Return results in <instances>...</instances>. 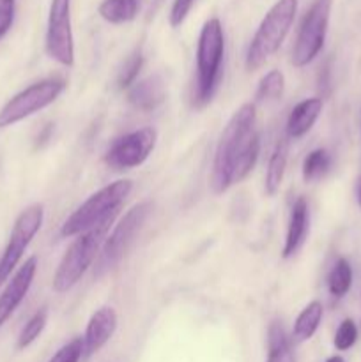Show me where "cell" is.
<instances>
[{
    "mask_svg": "<svg viewBox=\"0 0 361 362\" xmlns=\"http://www.w3.org/2000/svg\"><path fill=\"white\" fill-rule=\"evenodd\" d=\"M296 13L297 0H278L265 13L248 46L244 59L248 71H257L278 52L296 20Z\"/></svg>",
    "mask_w": 361,
    "mask_h": 362,
    "instance_id": "obj_4",
    "label": "cell"
},
{
    "mask_svg": "<svg viewBox=\"0 0 361 362\" xmlns=\"http://www.w3.org/2000/svg\"><path fill=\"white\" fill-rule=\"evenodd\" d=\"M46 53L64 67L74 66V37L71 27V0H52L46 28Z\"/></svg>",
    "mask_w": 361,
    "mask_h": 362,
    "instance_id": "obj_11",
    "label": "cell"
},
{
    "mask_svg": "<svg viewBox=\"0 0 361 362\" xmlns=\"http://www.w3.org/2000/svg\"><path fill=\"white\" fill-rule=\"evenodd\" d=\"M42 219H45V207L41 204L30 205L16 218L9 243H7L6 250L0 257V286L9 279L14 269L18 267L25 250L41 230Z\"/></svg>",
    "mask_w": 361,
    "mask_h": 362,
    "instance_id": "obj_9",
    "label": "cell"
},
{
    "mask_svg": "<svg viewBox=\"0 0 361 362\" xmlns=\"http://www.w3.org/2000/svg\"><path fill=\"white\" fill-rule=\"evenodd\" d=\"M117 331V313L113 308L103 306L92 313L84 334V359L98 354Z\"/></svg>",
    "mask_w": 361,
    "mask_h": 362,
    "instance_id": "obj_13",
    "label": "cell"
},
{
    "mask_svg": "<svg viewBox=\"0 0 361 362\" xmlns=\"http://www.w3.org/2000/svg\"><path fill=\"white\" fill-rule=\"evenodd\" d=\"M357 341V325L353 318H345L342 320V324L338 325L335 332V339H333V345L340 352H345L350 350Z\"/></svg>",
    "mask_w": 361,
    "mask_h": 362,
    "instance_id": "obj_25",
    "label": "cell"
},
{
    "mask_svg": "<svg viewBox=\"0 0 361 362\" xmlns=\"http://www.w3.org/2000/svg\"><path fill=\"white\" fill-rule=\"evenodd\" d=\"M326 362H345V361H343V357H340V356H333V357H329Z\"/></svg>",
    "mask_w": 361,
    "mask_h": 362,
    "instance_id": "obj_30",
    "label": "cell"
},
{
    "mask_svg": "<svg viewBox=\"0 0 361 362\" xmlns=\"http://www.w3.org/2000/svg\"><path fill=\"white\" fill-rule=\"evenodd\" d=\"M322 317H324V306H322V303H319V300L308 303L303 308V311L297 315L296 322H294L292 334H290V339H292L294 345H299V343H304L314 338V334L321 327Z\"/></svg>",
    "mask_w": 361,
    "mask_h": 362,
    "instance_id": "obj_17",
    "label": "cell"
},
{
    "mask_svg": "<svg viewBox=\"0 0 361 362\" xmlns=\"http://www.w3.org/2000/svg\"><path fill=\"white\" fill-rule=\"evenodd\" d=\"M353 286V267L345 258H338L328 276V290L335 299H342Z\"/></svg>",
    "mask_w": 361,
    "mask_h": 362,
    "instance_id": "obj_21",
    "label": "cell"
},
{
    "mask_svg": "<svg viewBox=\"0 0 361 362\" xmlns=\"http://www.w3.org/2000/svg\"><path fill=\"white\" fill-rule=\"evenodd\" d=\"M156 2H161V0H156Z\"/></svg>",
    "mask_w": 361,
    "mask_h": 362,
    "instance_id": "obj_32",
    "label": "cell"
},
{
    "mask_svg": "<svg viewBox=\"0 0 361 362\" xmlns=\"http://www.w3.org/2000/svg\"><path fill=\"white\" fill-rule=\"evenodd\" d=\"M131 189H133V182L127 179H120L96 191L64 221L60 235L78 237L99 226L101 223L113 219L124 200L130 197Z\"/></svg>",
    "mask_w": 361,
    "mask_h": 362,
    "instance_id": "obj_3",
    "label": "cell"
},
{
    "mask_svg": "<svg viewBox=\"0 0 361 362\" xmlns=\"http://www.w3.org/2000/svg\"><path fill=\"white\" fill-rule=\"evenodd\" d=\"M64 88H66V81L64 80H60V78H46V80L35 81L30 87L18 92L0 110V129L14 126V124L34 115V113L45 110L46 106L57 101V98L62 94Z\"/></svg>",
    "mask_w": 361,
    "mask_h": 362,
    "instance_id": "obj_7",
    "label": "cell"
},
{
    "mask_svg": "<svg viewBox=\"0 0 361 362\" xmlns=\"http://www.w3.org/2000/svg\"><path fill=\"white\" fill-rule=\"evenodd\" d=\"M84 359V339L74 338L57 350L55 356L48 362H80Z\"/></svg>",
    "mask_w": 361,
    "mask_h": 362,
    "instance_id": "obj_27",
    "label": "cell"
},
{
    "mask_svg": "<svg viewBox=\"0 0 361 362\" xmlns=\"http://www.w3.org/2000/svg\"><path fill=\"white\" fill-rule=\"evenodd\" d=\"M165 98V81L159 74H152L144 80L134 81L127 90V101L133 108L140 110V112H152L163 105Z\"/></svg>",
    "mask_w": 361,
    "mask_h": 362,
    "instance_id": "obj_15",
    "label": "cell"
},
{
    "mask_svg": "<svg viewBox=\"0 0 361 362\" xmlns=\"http://www.w3.org/2000/svg\"><path fill=\"white\" fill-rule=\"evenodd\" d=\"M283 90H285V76L282 71L271 69L258 81L255 99L257 101H278L282 99Z\"/></svg>",
    "mask_w": 361,
    "mask_h": 362,
    "instance_id": "obj_23",
    "label": "cell"
},
{
    "mask_svg": "<svg viewBox=\"0 0 361 362\" xmlns=\"http://www.w3.org/2000/svg\"><path fill=\"white\" fill-rule=\"evenodd\" d=\"M14 0H0V39L9 32L14 21Z\"/></svg>",
    "mask_w": 361,
    "mask_h": 362,
    "instance_id": "obj_28",
    "label": "cell"
},
{
    "mask_svg": "<svg viewBox=\"0 0 361 362\" xmlns=\"http://www.w3.org/2000/svg\"><path fill=\"white\" fill-rule=\"evenodd\" d=\"M223 55H225V35L222 21L211 18L202 27L197 45V78L193 85L195 108H204L214 98L222 83Z\"/></svg>",
    "mask_w": 361,
    "mask_h": 362,
    "instance_id": "obj_2",
    "label": "cell"
},
{
    "mask_svg": "<svg viewBox=\"0 0 361 362\" xmlns=\"http://www.w3.org/2000/svg\"><path fill=\"white\" fill-rule=\"evenodd\" d=\"M357 204H360V207H361V179H360V182H357Z\"/></svg>",
    "mask_w": 361,
    "mask_h": 362,
    "instance_id": "obj_31",
    "label": "cell"
},
{
    "mask_svg": "<svg viewBox=\"0 0 361 362\" xmlns=\"http://www.w3.org/2000/svg\"><path fill=\"white\" fill-rule=\"evenodd\" d=\"M115 219V218H113ZM113 219L101 223L96 228L88 230V232L81 233L76 239L73 240L67 251L64 253L62 260H60L59 267H57L55 274H53V290L57 293H66L73 288L74 285H78L81 278L85 276V272L91 269L92 262L96 260V257L101 251L103 243L108 237L110 225L113 223Z\"/></svg>",
    "mask_w": 361,
    "mask_h": 362,
    "instance_id": "obj_5",
    "label": "cell"
},
{
    "mask_svg": "<svg viewBox=\"0 0 361 362\" xmlns=\"http://www.w3.org/2000/svg\"><path fill=\"white\" fill-rule=\"evenodd\" d=\"M151 212L152 204L145 200L133 205V207L124 214V218L113 226L112 233H108L106 240L103 243L101 253H99L98 257V265H96V274H105L106 271L113 269L120 260H122V257L127 253L131 244L134 243V237H137L138 233H140V230L144 228L145 221H147V218L151 216Z\"/></svg>",
    "mask_w": 361,
    "mask_h": 362,
    "instance_id": "obj_6",
    "label": "cell"
},
{
    "mask_svg": "<svg viewBox=\"0 0 361 362\" xmlns=\"http://www.w3.org/2000/svg\"><path fill=\"white\" fill-rule=\"evenodd\" d=\"M331 168V154L326 148H315L303 161V180L304 182H317L324 179Z\"/></svg>",
    "mask_w": 361,
    "mask_h": 362,
    "instance_id": "obj_22",
    "label": "cell"
},
{
    "mask_svg": "<svg viewBox=\"0 0 361 362\" xmlns=\"http://www.w3.org/2000/svg\"><path fill=\"white\" fill-rule=\"evenodd\" d=\"M98 11L99 16L108 23H130L138 14V0H103Z\"/></svg>",
    "mask_w": 361,
    "mask_h": 362,
    "instance_id": "obj_20",
    "label": "cell"
},
{
    "mask_svg": "<svg viewBox=\"0 0 361 362\" xmlns=\"http://www.w3.org/2000/svg\"><path fill=\"white\" fill-rule=\"evenodd\" d=\"M324 103L321 98H308L297 103L287 119V138L299 140L303 138L321 117Z\"/></svg>",
    "mask_w": 361,
    "mask_h": 362,
    "instance_id": "obj_16",
    "label": "cell"
},
{
    "mask_svg": "<svg viewBox=\"0 0 361 362\" xmlns=\"http://www.w3.org/2000/svg\"><path fill=\"white\" fill-rule=\"evenodd\" d=\"M193 4L195 0H176L172 6V11H170V25H172V27L183 25V21L186 20V16L190 14Z\"/></svg>",
    "mask_w": 361,
    "mask_h": 362,
    "instance_id": "obj_29",
    "label": "cell"
},
{
    "mask_svg": "<svg viewBox=\"0 0 361 362\" xmlns=\"http://www.w3.org/2000/svg\"><path fill=\"white\" fill-rule=\"evenodd\" d=\"M292 339L282 320H273L268 327V359L265 362H296Z\"/></svg>",
    "mask_w": 361,
    "mask_h": 362,
    "instance_id": "obj_18",
    "label": "cell"
},
{
    "mask_svg": "<svg viewBox=\"0 0 361 362\" xmlns=\"http://www.w3.org/2000/svg\"><path fill=\"white\" fill-rule=\"evenodd\" d=\"M35 272H38V258L30 257L18 269L16 274L11 278L4 292L0 293V327L9 320L11 315L23 303L35 278Z\"/></svg>",
    "mask_w": 361,
    "mask_h": 362,
    "instance_id": "obj_12",
    "label": "cell"
},
{
    "mask_svg": "<svg viewBox=\"0 0 361 362\" xmlns=\"http://www.w3.org/2000/svg\"><path fill=\"white\" fill-rule=\"evenodd\" d=\"M158 141V131L154 127H142L117 138L106 151L105 163L115 172L133 170L144 165L152 154Z\"/></svg>",
    "mask_w": 361,
    "mask_h": 362,
    "instance_id": "obj_10",
    "label": "cell"
},
{
    "mask_svg": "<svg viewBox=\"0 0 361 362\" xmlns=\"http://www.w3.org/2000/svg\"><path fill=\"white\" fill-rule=\"evenodd\" d=\"M46 322H48V308L42 306L41 310L35 311L30 317V320L25 324V327L21 329L20 336H18V350H25L27 346H30L35 339L41 336V332L45 331Z\"/></svg>",
    "mask_w": 361,
    "mask_h": 362,
    "instance_id": "obj_24",
    "label": "cell"
},
{
    "mask_svg": "<svg viewBox=\"0 0 361 362\" xmlns=\"http://www.w3.org/2000/svg\"><path fill=\"white\" fill-rule=\"evenodd\" d=\"M308 226H310V211H308V202L303 197L294 202L290 209L289 226H287L285 244H283L282 257L283 260L296 257L301 247L306 243Z\"/></svg>",
    "mask_w": 361,
    "mask_h": 362,
    "instance_id": "obj_14",
    "label": "cell"
},
{
    "mask_svg": "<svg viewBox=\"0 0 361 362\" xmlns=\"http://www.w3.org/2000/svg\"><path fill=\"white\" fill-rule=\"evenodd\" d=\"M329 14H331V0H314L310 9L306 11L292 49V64L296 67H304L314 62L324 48Z\"/></svg>",
    "mask_w": 361,
    "mask_h": 362,
    "instance_id": "obj_8",
    "label": "cell"
},
{
    "mask_svg": "<svg viewBox=\"0 0 361 362\" xmlns=\"http://www.w3.org/2000/svg\"><path fill=\"white\" fill-rule=\"evenodd\" d=\"M287 159H289V138H283L282 141L276 144V148L273 151L271 158H269L268 170H265V193L269 197H275L280 191L285 177L287 170Z\"/></svg>",
    "mask_w": 361,
    "mask_h": 362,
    "instance_id": "obj_19",
    "label": "cell"
},
{
    "mask_svg": "<svg viewBox=\"0 0 361 362\" xmlns=\"http://www.w3.org/2000/svg\"><path fill=\"white\" fill-rule=\"evenodd\" d=\"M260 154V136L257 133V108L255 103H244L234 112L223 129L212 161V193L222 194L234 184L246 179L255 168Z\"/></svg>",
    "mask_w": 361,
    "mask_h": 362,
    "instance_id": "obj_1",
    "label": "cell"
},
{
    "mask_svg": "<svg viewBox=\"0 0 361 362\" xmlns=\"http://www.w3.org/2000/svg\"><path fill=\"white\" fill-rule=\"evenodd\" d=\"M142 66H144V55L140 52L131 53L130 59L124 62L122 69H120L119 78H117V83H119V88H130L131 85L137 81L138 74H140Z\"/></svg>",
    "mask_w": 361,
    "mask_h": 362,
    "instance_id": "obj_26",
    "label": "cell"
}]
</instances>
